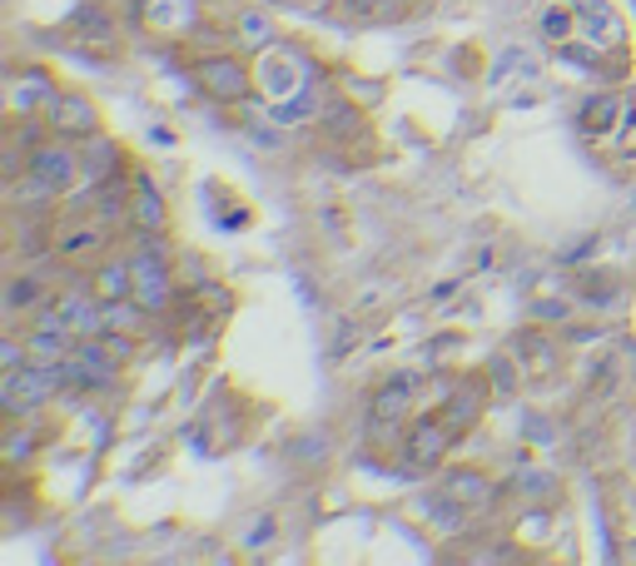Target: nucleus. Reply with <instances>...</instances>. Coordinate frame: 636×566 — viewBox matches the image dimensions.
Masks as SVG:
<instances>
[{
	"instance_id": "obj_6",
	"label": "nucleus",
	"mask_w": 636,
	"mask_h": 566,
	"mask_svg": "<svg viewBox=\"0 0 636 566\" xmlns=\"http://www.w3.org/2000/svg\"><path fill=\"white\" fill-rule=\"evenodd\" d=\"M453 427L443 423V413H423L413 417V427L403 432V457L407 467H417V472H427V467H437L447 457V447H453Z\"/></svg>"
},
{
	"instance_id": "obj_1",
	"label": "nucleus",
	"mask_w": 636,
	"mask_h": 566,
	"mask_svg": "<svg viewBox=\"0 0 636 566\" xmlns=\"http://www.w3.org/2000/svg\"><path fill=\"white\" fill-rule=\"evenodd\" d=\"M129 258H135V303L149 318L169 313L174 308V264H169L165 234H139V248Z\"/></svg>"
},
{
	"instance_id": "obj_3",
	"label": "nucleus",
	"mask_w": 636,
	"mask_h": 566,
	"mask_svg": "<svg viewBox=\"0 0 636 566\" xmlns=\"http://www.w3.org/2000/svg\"><path fill=\"white\" fill-rule=\"evenodd\" d=\"M45 125H50V135H55V139L80 145V139L99 135L105 119H99V105L89 95H80V89H60V95L45 105Z\"/></svg>"
},
{
	"instance_id": "obj_26",
	"label": "nucleus",
	"mask_w": 636,
	"mask_h": 566,
	"mask_svg": "<svg viewBox=\"0 0 636 566\" xmlns=\"http://www.w3.org/2000/svg\"><path fill=\"white\" fill-rule=\"evenodd\" d=\"M616 149H622L626 159H636V99H626V115H622V125H616Z\"/></svg>"
},
{
	"instance_id": "obj_2",
	"label": "nucleus",
	"mask_w": 636,
	"mask_h": 566,
	"mask_svg": "<svg viewBox=\"0 0 636 566\" xmlns=\"http://www.w3.org/2000/svg\"><path fill=\"white\" fill-rule=\"evenodd\" d=\"M55 393H65L60 363H20V367H6V377H0V407L10 417L40 413Z\"/></svg>"
},
{
	"instance_id": "obj_16",
	"label": "nucleus",
	"mask_w": 636,
	"mask_h": 566,
	"mask_svg": "<svg viewBox=\"0 0 636 566\" xmlns=\"http://www.w3.org/2000/svg\"><path fill=\"white\" fill-rule=\"evenodd\" d=\"M85 288L99 303H109V298H135V258H105V264H95Z\"/></svg>"
},
{
	"instance_id": "obj_17",
	"label": "nucleus",
	"mask_w": 636,
	"mask_h": 566,
	"mask_svg": "<svg viewBox=\"0 0 636 566\" xmlns=\"http://www.w3.org/2000/svg\"><path fill=\"white\" fill-rule=\"evenodd\" d=\"M622 115H626V99L612 95V89H602V95H586L582 99V109H576V125H582V135H616Z\"/></svg>"
},
{
	"instance_id": "obj_12",
	"label": "nucleus",
	"mask_w": 636,
	"mask_h": 566,
	"mask_svg": "<svg viewBox=\"0 0 636 566\" xmlns=\"http://www.w3.org/2000/svg\"><path fill=\"white\" fill-rule=\"evenodd\" d=\"M139 15H145V25L155 30V35H194L199 0H145Z\"/></svg>"
},
{
	"instance_id": "obj_25",
	"label": "nucleus",
	"mask_w": 636,
	"mask_h": 566,
	"mask_svg": "<svg viewBox=\"0 0 636 566\" xmlns=\"http://www.w3.org/2000/svg\"><path fill=\"white\" fill-rule=\"evenodd\" d=\"M348 10H353V20H388L403 10V0H353Z\"/></svg>"
},
{
	"instance_id": "obj_13",
	"label": "nucleus",
	"mask_w": 636,
	"mask_h": 566,
	"mask_svg": "<svg viewBox=\"0 0 636 566\" xmlns=\"http://www.w3.org/2000/svg\"><path fill=\"white\" fill-rule=\"evenodd\" d=\"M413 397H417V377L413 373H393L378 383L373 393V423L388 427V423H403L407 413H413Z\"/></svg>"
},
{
	"instance_id": "obj_10",
	"label": "nucleus",
	"mask_w": 636,
	"mask_h": 566,
	"mask_svg": "<svg viewBox=\"0 0 636 566\" xmlns=\"http://www.w3.org/2000/svg\"><path fill=\"white\" fill-rule=\"evenodd\" d=\"M576 6V35H586L596 50H622L626 45V25L606 0H572Z\"/></svg>"
},
{
	"instance_id": "obj_11",
	"label": "nucleus",
	"mask_w": 636,
	"mask_h": 566,
	"mask_svg": "<svg viewBox=\"0 0 636 566\" xmlns=\"http://www.w3.org/2000/svg\"><path fill=\"white\" fill-rule=\"evenodd\" d=\"M129 228H135V234H165V228H169V209H165V199H159V184L145 174V169H135V199H129Z\"/></svg>"
},
{
	"instance_id": "obj_8",
	"label": "nucleus",
	"mask_w": 636,
	"mask_h": 566,
	"mask_svg": "<svg viewBox=\"0 0 636 566\" xmlns=\"http://www.w3.org/2000/svg\"><path fill=\"white\" fill-rule=\"evenodd\" d=\"M70 45H80L85 55H119V25L109 20L105 6H80L75 15H70Z\"/></svg>"
},
{
	"instance_id": "obj_21",
	"label": "nucleus",
	"mask_w": 636,
	"mask_h": 566,
	"mask_svg": "<svg viewBox=\"0 0 636 566\" xmlns=\"http://www.w3.org/2000/svg\"><path fill=\"white\" fill-rule=\"evenodd\" d=\"M50 298V288H45V278L40 274H15L6 284V313L10 318H20V313H35L40 303Z\"/></svg>"
},
{
	"instance_id": "obj_15",
	"label": "nucleus",
	"mask_w": 636,
	"mask_h": 566,
	"mask_svg": "<svg viewBox=\"0 0 636 566\" xmlns=\"http://www.w3.org/2000/svg\"><path fill=\"white\" fill-rule=\"evenodd\" d=\"M55 95H60V85L45 75V70H20V75L10 79V119L40 115V109H45Z\"/></svg>"
},
{
	"instance_id": "obj_23",
	"label": "nucleus",
	"mask_w": 636,
	"mask_h": 566,
	"mask_svg": "<svg viewBox=\"0 0 636 566\" xmlns=\"http://www.w3.org/2000/svg\"><path fill=\"white\" fill-rule=\"evenodd\" d=\"M99 323L119 328V333H139V328L149 323V313L135 303V298H109V303H99Z\"/></svg>"
},
{
	"instance_id": "obj_19",
	"label": "nucleus",
	"mask_w": 636,
	"mask_h": 566,
	"mask_svg": "<svg viewBox=\"0 0 636 566\" xmlns=\"http://www.w3.org/2000/svg\"><path fill=\"white\" fill-rule=\"evenodd\" d=\"M443 496H453L463 512H473V506L492 502V482H487L483 472H467V467H457V472L443 477Z\"/></svg>"
},
{
	"instance_id": "obj_5",
	"label": "nucleus",
	"mask_w": 636,
	"mask_h": 566,
	"mask_svg": "<svg viewBox=\"0 0 636 566\" xmlns=\"http://www.w3.org/2000/svg\"><path fill=\"white\" fill-rule=\"evenodd\" d=\"M194 85L204 89L209 99H219V105H239V99L248 95V85H254V75H248V65L239 55H199Z\"/></svg>"
},
{
	"instance_id": "obj_14",
	"label": "nucleus",
	"mask_w": 636,
	"mask_h": 566,
	"mask_svg": "<svg viewBox=\"0 0 636 566\" xmlns=\"http://www.w3.org/2000/svg\"><path fill=\"white\" fill-rule=\"evenodd\" d=\"M125 169V154H119V145L99 129V135H89V139H80V174H85V189H95V184H105L109 174H119Z\"/></svg>"
},
{
	"instance_id": "obj_4",
	"label": "nucleus",
	"mask_w": 636,
	"mask_h": 566,
	"mask_svg": "<svg viewBox=\"0 0 636 566\" xmlns=\"http://www.w3.org/2000/svg\"><path fill=\"white\" fill-rule=\"evenodd\" d=\"M109 244H115V228H105L95 214H85V218H65V224H55L50 254H55L60 264H85V258L109 254Z\"/></svg>"
},
{
	"instance_id": "obj_18",
	"label": "nucleus",
	"mask_w": 636,
	"mask_h": 566,
	"mask_svg": "<svg viewBox=\"0 0 636 566\" xmlns=\"http://www.w3.org/2000/svg\"><path fill=\"white\" fill-rule=\"evenodd\" d=\"M75 343H80L75 333H65V328H45V323H30V333H25L30 363H65V357L75 353Z\"/></svg>"
},
{
	"instance_id": "obj_27",
	"label": "nucleus",
	"mask_w": 636,
	"mask_h": 566,
	"mask_svg": "<svg viewBox=\"0 0 636 566\" xmlns=\"http://www.w3.org/2000/svg\"><path fill=\"white\" fill-rule=\"evenodd\" d=\"M537 318H566V303H542V308H537Z\"/></svg>"
},
{
	"instance_id": "obj_22",
	"label": "nucleus",
	"mask_w": 636,
	"mask_h": 566,
	"mask_svg": "<svg viewBox=\"0 0 636 566\" xmlns=\"http://www.w3.org/2000/svg\"><path fill=\"white\" fill-rule=\"evenodd\" d=\"M234 40H239L244 50H258V55H264V50L274 45V25H268L264 10H239V20H234Z\"/></svg>"
},
{
	"instance_id": "obj_20",
	"label": "nucleus",
	"mask_w": 636,
	"mask_h": 566,
	"mask_svg": "<svg viewBox=\"0 0 636 566\" xmlns=\"http://www.w3.org/2000/svg\"><path fill=\"white\" fill-rule=\"evenodd\" d=\"M294 65H298L294 55H284V50L268 45V50H264V65H258V85H264L268 95H284V99H288V95L298 89V79H304Z\"/></svg>"
},
{
	"instance_id": "obj_24",
	"label": "nucleus",
	"mask_w": 636,
	"mask_h": 566,
	"mask_svg": "<svg viewBox=\"0 0 636 566\" xmlns=\"http://www.w3.org/2000/svg\"><path fill=\"white\" fill-rule=\"evenodd\" d=\"M542 35L552 40V45L576 40V6H572V0H566V6H547L542 10Z\"/></svg>"
},
{
	"instance_id": "obj_7",
	"label": "nucleus",
	"mask_w": 636,
	"mask_h": 566,
	"mask_svg": "<svg viewBox=\"0 0 636 566\" xmlns=\"http://www.w3.org/2000/svg\"><path fill=\"white\" fill-rule=\"evenodd\" d=\"M30 174L45 179L60 199L75 194V184H85V174H80V149L70 145V139H60V145H50V139H45V145L30 154Z\"/></svg>"
},
{
	"instance_id": "obj_9",
	"label": "nucleus",
	"mask_w": 636,
	"mask_h": 566,
	"mask_svg": "<svg viewBox=\"0 0 636 566\" xmlns=\"http://www.w3.org/2000/svg\"><path fill=\"white\" fill-rule=\"evenodd\" d=\"M483 407H487V377L483 373H467V377H457V383H453V393H447V403L437 407V413H443V423L463 437L467 427L483 417Z\"/></svg>"
}]
</instances>
